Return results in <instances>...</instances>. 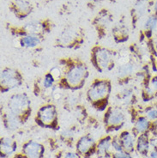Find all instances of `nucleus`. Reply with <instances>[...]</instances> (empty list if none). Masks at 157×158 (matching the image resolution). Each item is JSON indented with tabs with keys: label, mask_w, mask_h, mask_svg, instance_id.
I'll return each mask as SVG.
<instances>
[{
	"label": "nucleus",
	"mask_w": 157,
	"mask_h": 158,
	"mask_svg": "<svg viewBox=\"0 0 157 158\" xmlns=\"http://www.w3.org/2000/svg\"><path fill=\"white\" fill-rule=\"evenodd\" d=\"M148 85H149L150 89L156 94L157 93V74L155 75H153L150 78H149V83H148Z\"/></svg>",
	"instance_id": "29"
},
{
	"label": "nucleus",
	"mask_w": 157,
	"mask_h": 158,
	"mask_svg": "<svg viewBox=\"0 0 157 158\" xmlns=\"http://www.w3.org/2000/svg\"><path fill=\"white\" fill-rule=\"evenodd\" d=\"M153 0H136L132 8L130 11V23L133 29L138 27L139 21L147 17L149 15V12L152 10Z\"/></svg>",
	"instance_id": "13"
},
{
	"label": "nucleus",
	"mask_w": 157,
	"mask_h": 158,
	"mask_svg": "<svg viewBox=\"0 0 157 158\" xmlns=\"http://www.w3.org/2000/svg\"><path fill=\"white\" fill-rule=\"evenodd\" d=\"M116 52L110 48L94 45L90 50V63L99 73L110 72L116 66Z\"/></svg>",
	"instance_id": "5"
},
{
	"label": "nucleus",
	"mask_w": 157,
	"mask_h": 158,
	"mask_svg": "<svg viewBox=\"0 0 157 158\" xmlns=\"http://www.w3.org/2000/svg\"><path fill=\"white\" fill-rule=\"evenodd\" d=\"M133 121L134 126L131 131L136 137H138V135L150 131L152 121H150L149 118L143 114V110H142L141 114H139L136 118H134Z\"/></svg>",
	"instance_id": "18"
},
{
	"label": "nucleus",
	"mask_w": 157,
	"mask_h": 158,
	"mask_svg": "<svg viewBox=\"0 0 157 158\" xmlns=\"http://www.w3.org/2000/svg\"><path fill=\"white\" fill-rule=\"evenodd\" d=\"M23 76L16 68L4 67L0 74V92L6 94L9 91L16 89L23 84Z\"/></svg>",
	"instance_id": "9"
},
{
	"label": "nucleus",
	"mask_w": 157,
	"mask_h": 158,
	"mask_svg": "<svg viewBox=\"0 0 157 158\" xmlns=\"http://www.w3.org/2000/svg\"><path fill=\"white\" fill-rule=\"evenodd\" d=\"M149 156L151 158H157V149H154L153 150L150 151Z\"/></svg>",
	"instance_id": "35"
},
{
	"label": "nucleus",
	"mask_w": 157,
	"mask_h": 158,
	"mask_svg": "<svg viewBox=\"0 0 157 158\" xmlns=\"http://www.w3.org/2000/svg\"><path fill=\"white\" fill-rule=\"evenodd\" d=\"M58 81L53 77L50 71L47 72L43 77L40 78H38L34 83L33 87V92L35 96L46 98L48 96L49 98H52V90L57 85Z\"/></svg>",
	"instance_id": "11"
},
{
	"label": "nucleus",
	"mask_w": 157,
	"mask_h": 158,
	"mask_svg": "<svg viewBox=\"0 0 157 158\" xmlns=\"http://www.w3.org/2000/svg\"><path fill=\"white\" fill-rule=\"evenodd\" d=\"M54 23L49 18L30 20L21 26L12 23H6L5 28L9 33L15 38H19L25 35H35L45 39V37L52 32Z\"/></svg>",
	"instance_id": "3"
},
{
	"label": "nucleus",
	"mask_w": 157,
	"mask_h": 158,
	"mask_svg": "<svg viewBox=\"0 0 157 158\" xmlns=\"http://www.w3.org/2000/svg\"><path fill=\"white\" fill-rule=\"evenodd\" d=\"M114 23V15L107 9H101L91 21V25L96 32L99 40L104 39Z\"/></svg>",
	"instance_id": "10"
},
{
	"label": "nucleus",
	"mask_w": 157,
	"mask_h": 158,
	"mask_svg": "<svg viewBox=\"0 0 157 158\" xmlns=\"http://www.w3.org/2000/svg\"><path fill=\"white\" fill-rule=\"evenodd\" d=\"M86 33L82 27L75 24H68L54 40L56 48L76 50L85 42Z\"/></svg>",
	"instance_id": "4"
},
{
	"label": "nucleus",
	"mask_w": 157,
	"mask_h": 158,
	"mask_svg": "<svg viewBox=\"0 0 157 158\" xmlns=\"http://www.w3.org/2000/svg\"><path fill=\"white\" fill-rule=\"evenodd\" d=\"M152 13L157 16V0H153V7H152Z\"/></svg>",
	"instance_id": "34"
},
{
	"label": "nucleus",
	"mask_w": 157,
	"mask_h": 158,
	"mask_svg": "<svg viewBox=\"0 0 157 158\" xmlns=\"http://www.w3.org/2000/svg\"><path fill=\"white\" fill-rule=\"evenodd\" d=\"M80 94L76 92H71L64 97V108L71 112L75 107L80 104Z\"/></svg>",
	"instance_id": "25"
},
{
	"label": "nucleus",
	"mask_w": 157,
	"mask_h": 158,
	"mask_svg": "<svg viewBox=\"0 0 157 158\" xmlns=\"http://www.w3.org/2000/svg\"><path fill=\"white\" fill-rule=\"evenodd\" d=\"M154 105H155V107H157V104H154Z\"/></svg>",
	"instance_id": "41"
},
{
	"label": "nucleus",
	"mask_w": 157,
	"mask_h": 158,
	"mask_svg": "<svg viewBox=\"0 0 157 158\" xmlns=\"http://www.w3.org/2000/svg\"><path fill=\"white\" fill-rule=\"evenodd\" d=\"M96 144L97 143L92 135H83L76 143V152L84 157H90L93 155H96Z\"/></svg>",
	"instance_id": "15"
},
{
	"label": "nucleus",
	"mask_w": 157,
	"mask_h": 158,
	"mask_svg": "<svg viewBox=\"0 0 157 158\" xmlns=\"http://www.w3.org/2000/svg\"><path fill=\"white\" fill-rule=\"evenodd\" d=\"M113 83L108 78H95L85 93V98L91 107L98 112H105L109 107Z\"/></svg>",
	"instance_id": "2"
},
{
	"label": "nucleus",
	"mask_w": 157,
	"mask_h": 158,
	"mask_svg": "<svg viewBox=\"0 0 157 158\" xmlns=\"http://www.w3.org/2000/svg\"><path fill=\"white\" fill-rule=\"evenodd\" d=\"M71 112L76 116V118L79 119V120H85L87 118V116H88L86 108L81 104H78L76 107H75Z\"/></svg>",
	"instance_id": "26"
},
{
	"label": "nucleus",
	"mask_w": 157,
	"mask_h": 158,
	"mask_svg": "<svg viewBox=\"0 0 157 158\" xmlns=\"http://www.w3.org/2000/svg\"><path fill=\"white\" fill-rule=\"evenodd\" d=\"M1 118H2V121H3L4 127L10 131L17 130L23 125V123L19 118H17L16 116H15L13 114H11L7 109L4 111V112H2Z\"/></svg>",
	"instance_id": "24"
},
{
	"label": "nucleus",
	"mask_w": 157,
	"mask_h": 158,
	"mask_svg": "<svg viewBox=\"0 0 157 158\" xmlns=\"http://www.w3.org/2000/svg\"><path fill=\"white\" fill-rule=\"evenodd\" d=\"M63 76L57 85L63 90L77 92L85 86L89 77V71L87 64L79 58L66 57L59 60Z\"/></svg>",
	"instance_id": "1"
},
{
	"label": "nucleus",
	"mask_w": 157,
	"mask_h": 158,
	"mask_svg": "<svg viewBox=\"0 0 157 158\" xmlns=\"http://www.w3.org/2000/svg\"><path fill=\"white\" fill-rule=\"evenodd\" d=\"M151 146L150 143V135L149 132L143 133L137 137L136 142V151L142 156H145L149 155V150Z\"/></svg>",
	"instance_id": "23"
},
{
	"label": "nucleus",
	"mask_w": 157,
	"mask_h": 158,
	"mask_svg": "<svg viewBox=\"0 0 157 158\" xmlns=\"http://www.w3.org/2000/svg\"><path fill=\"white\" fill-rule=\"evenodd\" d=\"M111 34L115 43L124 44L128 41L130 38V28L125 21V18H122L117 23L112 26Z\"/></svg>",
	"instance_id": "16"
},
{
	"label": "nucleus",
	"mask_w": 157,
	"mask_h": 158,
	"mask_svg": "<svg viewBox=\"0 0 157 158\" xmlns=\"http://www.w3.org/2000/svg\"><path fill=\"white\" fill-rule=\"evenodd\" d=\"M17 42V47L27 49H35L40 46L44 39L35 35H25L19 38H15Z\"/></svg>",
	"instance_id": "22"
},
{
	"label": "nucleus",
	"mask_w": 157,
	"mask_h": 158,
	"mask_svg": "<svg viewBox=\"0 0 157 158\" xmlns=\"http://www.w3.org/2000/svg\"><path fill=\"white\" fill-rule=\"evenodd\" d=\"M112 139L113 138L110 135H107L101 138L96 144V155L100 156L101 157L111 158L113 153L111 152L112 150Z\"/></svg>",
	"instance_id": "21"
},
{
	"label": "nucleus",
	"mask_w": 157,
	"mask_h": 158,
	"mask_svg": "<svg viewBox=\"0 0 157 158\" xmlns=\"http://www.w3.org/2000/svg\"><path fill=\"white\" fill-rule=\"evenodd\" d=\"M60 158H81V155L74 151H67L61 155Z\"/></svg>",
	"instance_id": "31"
},
{
	"label": "nucleus",
	"mask_w": 157,
	"mask_h": 158,
	"mask_svg": "<svg viewBox=\"0 0 157 158\" xmlns=\"http://www.w3.org/2000/svg\"><path fill=\"white\" fill-rule=\"evenodd\" d=\"M8 7L17 19L24 20L35 11V4L29 0H11Z\"/></svg>",
	"instance_id": "14"
},
{
	"label": "nucleus",
	"mask_w": 157,
	"mask_h": 158,
	"mask_svg": "<svg viewBox=\"0 0 157 158\" xmlns=\"http://www.w3.org/2000/svg\"><path fill=\"white\" fill-rule=\"evenodd\" d=\"M155 71H157V60L155 61Z\"/></svg>",
	"instance_id": "38"
},
{
	"label": "nucleus",
	"mask_w": 157,
	"mask_h": 158,
	"mask_svg": "<svg viewBox=\"0 0 157 158\" xmlns=\"http://www.w3.org/2000/svg\"><path fill=\"white\" fill-rule=\"evenodd\" d=\"M29 1H31L33 2L34 4H48V3H50V2H52V1H54V0H29Z\"/></svg>",
	"instance_id": "33"
},
{
	"label": "nucleus",
	"mask_w": 157,
	"mask_h": 158,
	"mask_svg": "<svg viewBox=\"0 0 157 158\" xmlns=\"http://www.w3.org/2000/svg\"><path fill=\"white\" fill-rule=\"evenodd\" d=\"M103 121L108 133L118 131L125 126L126 114L123 108L118 106H109L104 113Z\"/></svg>",
	"instance_id": "8"
},
{
	"label": "nucleus",
	"mask_w": 157,
	"mask_h": 158,
	"mask_svg": "<svg viewBox=\"0 0 157 158\" xmlns=\"http://www.w3.org/2000/svg\"><path fill=\"white\" fill-rule=\"evenodd\" d=\"M6 109L16 116L23 124L26 123L32 114V102L26 92L14 93L7 100Z\"/></svg>",
	"instance_id": "6"
},
{
	"label": "nucleus",
	"mask_w": 157,
	"mask_h": 158,
	"mask_svg": "<svg viewBox=\"0 0 157 158\" xmlns=\"http://www.w3.org/2000/svg\"><path fill=\"white\" fill-rule=\"evenodd\" d=\"M17 150V143L9 137L1 138L0 143V152L1 158H9L13 156Z\"/></svg>",
	"instance_id": "20"
},
{
	"label": "nucleus",
	"mask_w": 157,
	"mask_h": 158,
	"mask_svg": "<svg viewBox=\"0 0 157 158\" xmlns=\"http://www.w3.org/2000/svg\"><path fill=\"white\" fill-rule=\"evenodd\" d=\"M155 38H157V28H156V31H155Z\"/></svg>",
	"instance_id": "40"
},
{
	"label": "nucleus",
	"mask_w": 157,
	"mask_h": 158,
	"mask_svg": "<svg viewBox=\"0 0 157 158\" xmlns=\"http://www.w3.org/2000/svg\"><path fill=\"white\" fill-rule=\"evenodd\" d=\"M112 150H114V152H122V151H124L121 143H120V141L118 139V135L115 136V137H113V139H112Z\"/></svg>",
	"instance_id": "28"
},
{
	"label": "nucleus",
	"mask_w": 157,
	"mask_h": 158,
	"mask_svg": "<svg viewBox=\"0 0 157 158\" xmlns=\"http://www.w3.org/2000/svg\"><path fill=\"white\" fill-rule=\"evenodd\" d=\"M118 137L124 151L132 154L136 150V142H137V137L132 133V131H124L120 134L118 135Z\"/></svg>",
	"instance_id": "19"
},
{
	"label": "nucleus",
	"mask_w": 157,
	"mask_h": 158,
	"mask_svg": "<svg viewBox=\"0 0 157 158\" xmlns=\"http://www.w3.org/2000/svg\"><path fill=\"white\" fill-rule=\"evenodd\" d=\"M111 158H133L130 153H127L126 151H122V152H114L112 155Z\"/></svg>",
	"instance_id": "30"
},
{
	"label": "nucleus",
	"mask_w": 157,
	"mask_h": 158,
	"mask_svg": "<svg viewBox=\"0 0 157 158\" xmlns=\"http://www.w3.org/2000/svg\"><path fill=\"white\" fill-rule=\"evenodd\" d=\"M141 158H151L150 156H142Z\"/></svg>",
	"instance_id": "39"
},
{
	"label": "nucleus",
	"mask_w": 157,
	"mask_h": 158,
	"mask_svg": "<svg viewBox=\"0 0 157 158\" xmlns=\"http://www.w3.org/2000/svg\"><path fill=\"white\" fill-rule=\"evenodd\" d=\"M150 143L151 146L154 147V149H157V134L153 135V137L150 138Z\"/></svg>",
	"instance_id": "32"
},
{
	"label": "nucleus",
	"mask_w": 157,
	"mask_h": 158,
	"mask_svg": "<svg viewBox=\"0 0 157 158\" xmlns=\"http://www.w3.org/2000/svg\"><path fill=\"white\" fill-rule=\"evenodd\" d=\"M137 74L136 64L130 59H124V61L119 60V64L116 67V78L118 83L125 87L129 85L130 82L133 79Z\"/></svg>",
	"instance_id": "12"
},
{
	"label": "nucleus",
	"mask_w": 157,
	"mask_h": 158,
	"mask_svg": "<svg viewBox=\"0 0 157 158\" xmlns=\"http://www.w3.org/2000/svg\"><path fill=\"white\" fill-rule=\"evenodd\" d=\"M11 158H27L24 156L23 153H18V154H15Z\"/></svg>",
	"instance_id": "36"
},
{
	"label": "nucleus",
	"mask_w": 157,
	"mask_h": 158,
	"mask_svg": "<svg viewBox=\"0 0 157 158\" xmlns=\"http://www.w3.org/2000/svg\"><path fill=\"white\" fill-rule=\"evenodd\" d=\"M154 104H157V93L155 95V97H154Z\"/></svg>",
	"instance_id": "37"
},
{
	"label": "nucleus",
	"mask_w": 157,
	"mask_h": 158,
	"mask_svg": "<svg viewBox=\"0 0 157 158\" xmlns=\"http://www.w3.org/2000/svg\"><path fill=\"white\" fill-rule=\"evenodd\" d=\"M35 123L39 127L50 129L59 128V111L54 103L47 102L39 107L35 114Z\"/></svg>",
	"instance_id": "7"
},
{
	"label": "nucleus",
	"mask_w": 157,
	"mask_h": 158,
	"mask_svg": "<svg viewBox=\"0 0 157 158\" xmlns=\"http://www.w3.org/2000/svg\"><path fill=\"white\" fill-rule=\"evenodd\" d=\"M22 153L27 158H44L45 147L37 141L29 140L22 147Z\"/></svg>",
	"instance_id": "17"
},
{
	"label": "nucleus",
	"mask_w": 157,
	"mask_h": 158,
	"mask_svg": "<svg viewBox=\"0 0 157 158\" xmlns=\"http://www.w3.org/2000/svg\"><path fill=\"white\" fill-rule=\"evenodd\" d=\"M143 114L149 118L150 121H156L157 120V107L155 105L147 106L143 110Z\"/></svg>",
	"instance_id": "27"
}]
</instances>
